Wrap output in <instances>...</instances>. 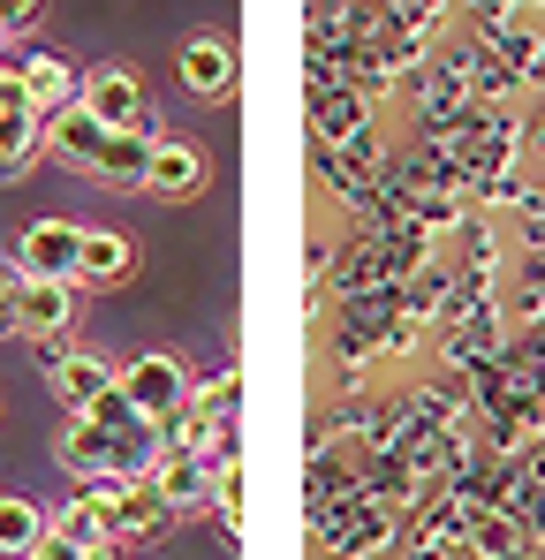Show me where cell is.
I'll list each match as a JSON object with an SVG mask.
<instances>
[{"label": "cell", "instance_id": "1", "mask_svg": "<svg viewBox=\"0 0 545 560\" xmlns=\"http://www.w3.org/2000/svg\"><path fill=\"white\" fill-rule=\"evenodd\" d=\"M114 386H121V401L137 409V424H152V432L182 424V409H189V372H182L175 357H160V349H152V357H137Z\"/></svg>", "mask_w": 545, "mask_h": 560}, {"label": "cell", "instance_id": "16", "mask_svg": "<svg viewBox=\"0 0 545 560\" xmlns=\"http://www.w3.org/2000/svg\"><path fill=\"white\" fill-rule=\"evenodd\" d=\"M46 508L38 500H0V560H31L46 546Z\"/></svg>", "mask_w": 545, "mask_h": 560}, {"label": "cell", "instance_id": "10", "mask_svg": "<svg viewBox=\"0 0 545 560\" xmlns=\"http://www.w3.org/2000/svg\"><path fill=\"white\" fill-rule=\"evenodd\" d=\"M144 189H152V197H197V189H205V152H197L189 137H160Z\"/></svg>", "mask_w": 545, "mask_h": 560}, {"label": "cell", "instance_id": "22", "mask_svg": "<svg viewBox=\"0 0 545 560\" xmlns=\"http://www.w3.org/2000/svg\"><path fill=\"white\" fill-rule=\"evenodd\" d=\"M0 334H15V295H8V280H0Z\"/></svg>", "mask_w": 545, "mask_h": 560}, {"label": "cell", "instance_id": "21", "mask_svg": "<svg viewBox=\"0 0 545 560\" xmlns=\"http://www.w3.org/2000/svg\"><path fill=\"white\" fill-rule=\"evenodd\" d=\"M31 560H91V553H84V546H69V538H54V530H46V546H38Z\"/></svg>", "mask_w": 545, "mask_h": 560}, {"label": "cell", "instance_id": "20", "mask_svg": "<svg viewBox=\"0 0 545 560\" xmlns=\"http://www.w3.org/2000/svg\"><path fill=\"white\" fill-rule=\"evenodd\" d=\"M8 114H31V106H23V77H15V61H0V121H8Z\"/></svg>", "mask_w": 545, "mask_h": 560}, {"label": "cell", "instance_id": "17", "mask_svg": "<svg viewBox=\"0 0 545 560\" xmlns=\"http://www.w3.org/2000/svg\"><path fill=\"white\" fill-rule=\"evenodd\" d=\"M54 538H69V546H84L91 560H106V553H114V530L98 523V508H91L84 492H77V500H69V508L54 515Z\"/></svg>", "mask_w": 545, "mask_h": 560}, {"label": "cell", "instance_id": "7", "mask_svg": "<svg viewBox=\"0 0 545 560\" xmlns=\"http://www.w3.org/2000/svg\"><path fill=\"white\" fill-rule=\"evenodd\" d=\"M152 485H160V500H167L175 515L212 508V500H220V469L205 463V455H189V447H167V455H160V469H152Z\"/></svg>", "mask_w": 545, "mask_h": 560}, {"label": "cell", "instance_id": "2", "mask_svg": "<svg viewBox=\"0 0 545 560\" xmlns=\"http://www.w3.org/2000/svg\"><path fill=\"white\" fill-rule=\"evenodd\" d=\"M77 106H84L106 137H137V129H144V84H137V69H121V61H98L84 77V92H77Z\"/></svg>", "mask_w": 545, "mask_h": 560}, {"label": "cell", "instance_id": "11", "mask_svg": "<svg viewBox=\"0 0 545 560\" xmlns=\"http://www.w3.org/2000/svg\"><path fill=\"white\" fill-rule=\"evenodd\" d=\"M182 84L197 98H228L235 92V46L228 38H189L182 46Z\"/></svg>", "mask_w": 545, "mask_h": 560}, {"label": "cell", "instance_id": "8", "mask_svg": "<svg viewBox=\"0 0 545 560\" xmlns=\"http://www.w3.org/2000/svg\"><path fill=\"white\" fill-rule=\"evenodd\" d=\"M137 273V243L121 228H84V250H77V288H121Z\"/></svg>", "mask_w": 545, "mask_h": 560}, {"label": "cell", "instance_id": "19", "mask_svg": "<svg viewBox=\"0 0 545 560\" xmlns=\"http://www.w3.org/2000/svg\"><path fill=\"white\" fill-rule=\"evenodd\" d=\"M38 23H46V8H38V0H8V8H0V38H31Z\"/></svg>", "mask_w": 545, "mask_h": 560}, {"label": "cell", "instance_id": "12", "mask_svg": "<svg viewBox=\"0 0 545 560\" xmlns=\"http://www.w3.org/2000/svg\"><path fill=\"white\" fill-rule=\"evenodd\" d=\"M167 523H175V508L160 500V485H152V477L121 485V500H114V538H160Z\"/></svg>", "mask_w": 545, "mask_h": 560}, {"label": "cell", "instance_id": "13", "mask_svg": "<svg viewBox=\"0 0 545 560\" xmlns=\"http://www.w3.org/2000/svg\"><path fill=\"white\" fill-rule=\"evenodd\" d=\"M114 455H121V440H114V432H98L91 417H77V424H69V440H61V469H69V477H84V485L114 477Z\"/></svg>", "mask_w": 545, "mask_h": 560}, {"label": "cell", "instance_id": "15", "mask_svg": "<svg viewBox=\"0 0 545 560\" xmlns=\"http://www.w3.org/2000/svg\"><path fill=\"white\" fill-rule=\"evenodd\" d=\"M152 129H137V137H106V160H98V183L114 189H144V175H152Z\"/></svg>", "mask_w": 545, "mask_h": 560}, {"label": "cell", "instance_id": "4", "mask_svg": "<svg viewBox=\"0 0 545 560\" xmlns=\"http://www.w3.org/2000/svg\"><path fill=\"white\" fill-rule=\"evenodd\" d=\"M77 250H84V228L69 220H31L15 235V280H69L77 288Z\"/></svg>", "mask_w": 545, "mask_h": 560}, {"label": "cell", "instance_id": "3", "mask_svg": "<svg viewBox=\"0 0 545 560\" xmlns=\"http://www.w3.org/2000/svg\"><path fill=\"white\" fill-rule=\"evenodd\" d=\"M8 295H15V334L38 341V349H54L77 326V288L69 280H8Z\"/></svg>", "mask_w": 545, "mask_h": 560}, {"label": "cell", "instance_id": "5", "mask_svg": "<svg viewBox=\"0 0 545 560\" xmlns=\"http://www.w3.org/2000/svg\"><path fill=\"white\" fill-rule=\"evenodd\" d=\"M38 364H46V378H54V394H61V401H69L77 417H91V409H98V401L114 394V378H121V372H106V357H84V349H61V341H54V349H38Z\"/></svg>", "mask_w": 545, "mask_h": 560}, {"label": "cell", "instance_id": "9", "mask_svg": "<svg viewBox=\"0 0 545 560\" xmlns=\"http://www.w3.org/2000/svg\"><path fill=\"white\" fill-rule=\"evenodd\" d=\"M46 160H61V167H77V175H98V160H106V129L91 121L84 106L54 114V121H46Z\"/></svg>", "mask_w": 545, "mask_h": 560}, {"label": "cell", "instance_id": "18", "mask_svg": "<svg viewBox=\"0 0 545 560\" xmlns=\"http://www.w3.org/2000/svg\"><path fill=\"white\" fill-rule=\"evenodd\" d=\"M357 121H363L357 92H326V98H318V137H326V144H349V137H357Z\"/></svg>", "mask_w": 545, "mask_h": 560}, {"label": "cell", "instance_id": "14", "mask_svg": "<svg viewBox=\"0 0 545 560\" xmlns=\"http://www.w3.org/2000/svg\"><path fill=\"white\" fill-rule=\"evenodd\" d=\"M38 160H46V129H38V114H8V121H0V183H23Z\"/></svg>", "mask_w": 545, "mask_h": 560}, {"label": "cell", "instance_id": "6", "mask_svg": "<svg viewBox=\"0 0 545 560\" xmlns=\"http://www.w3.org/2000/svg\"><path fill=\"white\" fill-rule=\"evenodd\" d=\"M15 77H23V106L38 114V129H46L54 114H69V106H77V92H84V77H77V69H69L54 46L23 54V61H15Z\"/></svg>", "mask_w": 545, "mask_h": 560}, {"label": "cell", "instance_id": "23", "mask_svg": "<svg viewBox=\"0 0 545 560\" xmlns=\"http://www.w3.org/2000/svg\"><path fill=\"white\" fill-rule=\"evenodd\" d=\"M106 560H114V553H106Z\"/></svg>", "mask_w": 545, "mask_h": 560}]
</instances>
